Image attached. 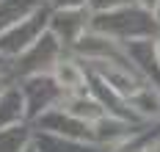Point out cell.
Wrapping results in <instances>:
<instances>
[{"label": "cell", "instance_id": "obj_1", "mask_svg": "<svg viewBox=\"0 0 160 152\" xmlns=\"http://www.w3.org/2000/svg\"><path fill=\"white\" fill-rule=\"evenodd\" d=\"M55 80L61 89H80L83 86V69L72 61H61V64H55Z\"/></svg>", "mask_w": 160, "mask_h": 152}]
</instances>
